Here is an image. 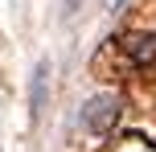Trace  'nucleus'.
<instances>
[{
    "label": "nucleus",
    "instance_id": "1",
    "mask_svg": "<svg viewBox=\"0 0 156 152\" xmlns=\"http://www.w3.org/2000/svg\"><path fill=\"white\" fill-rule=\"evenodd\" d=\"M115 119H119V99H115V95L103 90V95L86 99V107H82V128L90 132V136H103Z\"/></svg>",
    "mask_w": 156,
    "mask_h": 152
},
{
    "label": "nucleus",
    "instance_id": "2",
    "mask_svg": "<svg viewBox=\"0 0 156 152\" xmlns=\"http://www.w3.org/2000/svg\"><path fill=\"white\" fill-rule=\"evenodd\" d=\"M123 54H127V62H136V66H152L156 62V33H127L123 37Z\"/></svg>",
    "mask_w": 156,
    "mask_h": 152
},
{
    "label": "nucleus",
    "instance_id": "4",
    "mask_svg": "<svg viewBox=\"0 0 156 152\" xmlns=\"http://www.w3.org/2000/svg\"><path fill=\"white\" fill-rule=\"evenodd\" d=\"M123 152H144V148H136V144H132V148H123Z\"/></svg>",
    "mask_w": 156,
    "mask_h": 152
},
{
    "label": "nucleus",
    "instance_id": "3",
    "mask_svg": "<svg viewBox=\"0 0 156 152\" xmlns=\"http://www.w3.org/2000/svg\"><path fill=\"white\" fill-rule=\"evenodd\" d=\"M45 78H49V66L41 62V66H37V78H33V115L45 107Z\"/></svg>",
    "mask_w": 156,
    "mask_h": 152
}]
</instances>
